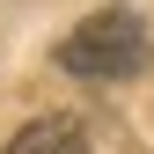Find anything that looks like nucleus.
<instances>
[{"instance_id": "1", "label": "nucleus", "mask_w": 154, "mask_h": 154, "mask_svg": "<svg viewBox=\"0 0 154 154\" xmlns=\"http://www.w3.org/2000/svg\"><path fill=\"white\" fill-rule=\"evenodd\" d=\"M147 59H154V37H147V22H140L132 8L88 15V22L59 44V66L81 73V81H125V73H140Z\"/></svg>"}, {"instance_id": "2", "label": "nucleus", "mask_w": 154, "mask_h": 154, "mask_svg": "<svg viewBox=\"0 0 154 154\" xmlns=\"http://www.w3.org/2000/svg\"><path fill=\"white\" fill-rule=\"evenodd\" d=\"M8 154H81V125L73 118H29L8 140Z\"/></svg>"}]
</instances>
